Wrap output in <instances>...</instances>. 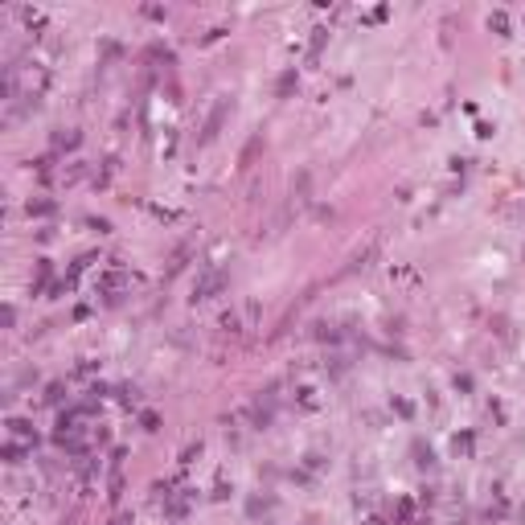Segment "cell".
Segmentation results:
<instances>
[{"label":"cell","mask_w":525,"mask_h":525,"mask_svg":"<svg viewBox=\"0 0 525 525\" xmlns=\"http://www.w3.org/2000/svg\"><path fill=\"white\" fill-rule=\"evenodd\" d=\"M123 287H127V275H123V271H107V275L99 279V291H103L107 300H115V291H123Z\"/></svg>","instance_id":"6da1fadb"},{"label":"cell","mask_w":525,"mask_h":525,"mask_svg":"<svg viewBox=\"0 0 525 525\" xmlns=\"http://www.w3.org/2000/svg\"><path fill=\"white\" fill-rule=\"evenodd\" d=\"M222 284H226V275H222V271H214V275H205V279L197 284V291H193V296H197V300H210Z\"/></svg>","instance_id":"7a4b0ae2"},{"label":"cell","mask_w":525,"mask_h":525,"mask_svg":"<svg viewBox=\"0 0 525 525\" xmlns=\"http://www.w3.org/2000/svg\"><path fill=\"white\" fill-rule=\"evenodd\" d=\"M488 29L505 33V29H509V17H505V13H493V17H488Z\"/></svg>","instance_id":"3957f363"}]
</instances>
